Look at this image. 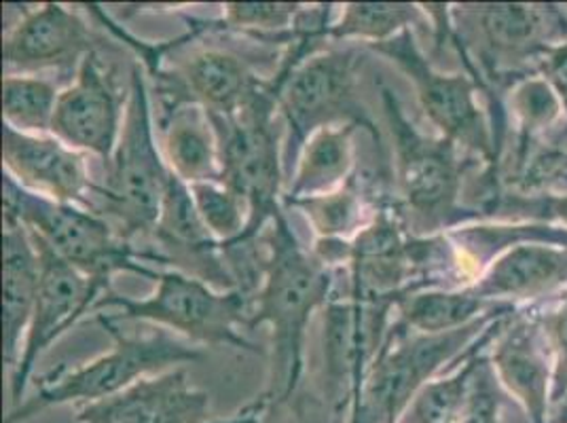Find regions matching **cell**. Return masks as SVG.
<instances>
[{
	"mask_svg": "<svg viewBox=\"0 0 567 423\" xmlns=\"http://www.w3.org/2000/svg\"><path fill=\"white\" fill-rule=\"evenodd\" d=\"M348 423H354V422H352V420H350V417H348Z\"/></svg>",
	"mask_w": 567,
	"mask_h": 423,
	"instance_id": "obj_36",
	"label": "cell"
},
{
	"mask_svg": "<svg viewBox=\"0 0 567 423\" xmlns=\"http://www.w3.org/2000/svg\"><path fill=\"white\" fill-rule=\"evenodd\" d=\"M548 423H567V396L561 402L550 406Z\"/></svg>",
	"mask_w": 567,
	"mask_h": 423,
	"instance_id": "obj_34",
	"label": "cell"
},
{
	"mask_svg": "<svg viewBox=\"0 0 567 423\" xmlns=\"http://www.w3.org/2000/svg\"><path fill=\"white\" fill-rule=\"evenodd\" d=\"M2 353L13 371L20 362L25 332L37 303L41 262L34 239L22 223L4 216L2 231Z\"/></svg>",
	"mask_w": 567,
	"mask_h": 423,
	"instance_id": "obj_19",
	"label": "cell"
},
{
	"mask_svg": "<svg viewBox=\"0 0 567 423\" xmlns=\"http://www.w3.org/2000/svg\"><path fill=\"white\" fill-rule=\"evenodd\" d=\"M511 109L519 121L525 151L527 142L561 117L564 104L544 76H525L511 92Z\"/></svg>",
	"mask_w": 567,
	"mask_h": 423,
	"instance_id": "obj_31",
	"label": "cell"
},
{
	"mask_svg": "<svg viewBox=\"0 0 567 423\" xmlns=\"http://www.w3.org/2000/svg\"><path fill=\"white\" fill-rule=\"evenodd\" d=\"M286 210H299L308 218L316 239L352 241L373 218L378 206L358 176L331 193L284 202Z\"/></svg>",
	"mask_w": 567,
	"mask_h": 423,
	"instance_id": "obj_26",
	"label": "cell"
},
{
	"mask_svg": "<svg viewBox=\"0 0 567 423\" xmlns=\"http://www.w3.org/2000/svg\"><path fill=\"white\" fill-rule=\"evenodd\" d=\"M259 400L225 422H210V394L190 385L183 367L144 376L117 396L76 406L79 423H260Z\"/></svg>",
	"mask_w": 567,
	"mask_h": 423,
	"instance_id": "obj_14",
	"label": "cell"
},
{
	"mask_svg": "<svg viewBox=\"0 0 567 423\" xmlns=\"http://www.w3.org/2000/svg\"><path fill=\"white\" fill-rule=\"evenodd\" d=\"M508 311H494L473 324L450 332H415L394 318L385 339L354 392L350 420L354 423H399L406 404L430 379L464 358L476 339Z\"/></svg>",
	"mask_w": 567,
	"mask_h": 423,
	"instance_id": "obj_7",
	"label": "cell"
},
{
	"mask_svg": "<svg viewBox=\"0 0 567 423\" xmlns=\"http://www.w3.org/2000/svg\"><path fill=\"white\" fill-rule=\"evenodd\" d=\"M278 95L280 87L271 76L267 90L241 115H210L220 146L223 185L244 197L250 210L246 234L234 244L262 236L274 218L286 210L284 125L278 121Z\"/></svg>",
	"mask_w": 567,
	"mask_h": 423,
	"instance_id": "obj_8",
	"label": "cell"
},
{
	"mask_svg": "<svg viewBox=\"0 0 567 423\" xmlns=\"http://www.w3.org/2000/svg\"><path fill=\"white\" fill-rule=\"evenodd\" d=\"M306 4L299 2H227L223 4V16L216 22H193L190 32H236L250 37L259 43L288 48L290 34L299 22Z\"/></svg>",
	"mask_w": 567,
	"mask_h": 423,
	"instance_id": "obj_28",
	"label": "cell"
},
{
	"mask_svg": "<svg viewBox=\"0 0 567 423\" xmlns=\"http://www.w3.org/2000/svg\"><path fill=\"white\" fill-rule=\"evenodd\" d=\"M97 324L113 339V350L90 362L69 367L60 364L37 381V392L9 411L4 423H24L39 413L64 404H92L117 396L144 376L159 375L178 369V364L202 362L206 352L164 329L144 334H127L104 313L95 316Z\"/></svg>",
	"mask_w": 567,
	"mask_h": 423,
	"instance_id": "obj_3",
	"label": "cell"
},
{
	"mask_svg": "<svg viewBox=\"0 0 567 423\" xmlns=\"http://www.w3.org/2000/svg\"><path fill=\"white\" fill-rule=\"evenodd\" d=\"M538 69L555 90V94L559 95L567 113V41L546 49V53L538 62Z\"/></svg>",
	"mask_w": 567,
	"mask_h": 423,
	"instance_id": "obj_33",
	"label": "cell"
},
{
	"mask_svg": "<svg viewBox=\"0 0 567 423\" xmlns=\"http://www.w3.org/2000/svg\"><path fill=\"white\" fill-rule=\"evenodd\" d=\"M494 311L513 313V303H492L478 299L468 288H430L402 299L394 318L409 330L436 334L468 327Z\"/></svg>",
	"mask_w": 567,
	"mask_h": 423,
	"instance_id": "obj_25",
	"label": "cell"
},
{
	"mask_svg": "<svg viewBox=\"0 0 567 423\" xmlns=\"http://www.w3.org/2000/svg\"><path fill=\"white\" fill-rule=\"evenodd\" d=\"M262 239L267 246L265 271L250 299L246 330L269 327L271 332L269 381L257 400L265 409H276L290 402L301 385L311 316L331 303L343 269L327 267L301 244L286 210L274 218Z\"/></svg>",
	"mask_w": 567,
	"mask_h": 423,
	"instance_id": "obj_1",
	"label": "cell"
},
{
	"mask_svg": "<svg viewBox=\"0 0 567 423\" xmlns=\"http://www.w3.org/2000/svg\"><path fill=\"white\" fill-rule=\"evenodd\" d=\"M2 176L4 216L22 223L74 269L106 282H113L117 274H136L157 282L159 271L142 262L138 248L109 218L85 206L51 202L20 187L11 176Z\"/></svg>",
	"mask_w": 567,
	"mask_h": 423,
	"instance_id": "obj_9",
	"label": "cell"
},
{
	"mask_svg": "<svg viewBox=\"0 0 567 423\" xmlns=\"http://www.w3.org/2000/svg\"><path fill=\"white\" fill-rule=\"evenodd\" d=\"M127 100L130 87H121L113 66L94 51L60 92L51 134L106 165L117 148Z\"/></svg>",
	"mask_w": 567,
	"mask_h": 423,
	"instance_id": "obj_12",
	"label": "cell"
},
{
	"mask_svg": "<svg viewBox=\"0 0 567 423\" xmlns=\"http://www.w3.org/2000/svg\"><path fill=\"white\" fill-rule=\"evenodd\" d=\"M32 239L41 262V280L22 355L18 367L11 371V409L22 404L34 367L49 348L85 316L94 313L97 301L113 290V282L97 280L74 269L66 260L60 259L45 241L37 236Z\"/></svg>",
	"mask_w": 567,
	"mask_h": 423,
	"instance_id": "obj_11",
	"label": "cell"
},
{
	"mask_svg": "<svg viewBox=\"0 0 567 423\" xmlns=\"http://www.w3.org/2000/svg\"><path fill=\"white\" fill-rule=\"evenodd\" d=\"M546 339L538 322L517 320L497 332L492 369L502 385L519 400L532 423H548L553 375L546 358Z\"/></svg>",
	"mask_w": 567,
	"mask_h": 423,
	"instance_id": "obj_18",
	"label": "cell"
},
{
	"mask_svg": "<svg viewBox=\"0 0 567 423\" xmlns=\"http://www.w3.org/2000/svg\"><path fill=\"white\" fill-rule=\"evenodd\" d=\"M358 64L354 48L320 49L309 53L301 45L286 49L278 71V113L284 125L286 185L297 155L309 136L322 127L341 123L375 125L358 95Z\"/></svg>",
	"mask_w": 567,
	"mask_h": 423,
	"instance_id": "obj_6",
	"label": "cell"
},
{
	"mask_svg": "<svg viewBox=\"0 0 567 423\" xmlns=\"http://www.w3.org/2000/svg\"><path fill=\"white\" fill-rule=\"evenodd\" d=\"M60 92L55 83L39 74H4L2 81V121L7 127L45 136L53 130Z\"/></svg>",
	"mask_w": 567,
	"mask_h": 423,
	"instance_id": "obj_29",
	"label": "cell"
},
{
	"mask_svg": "<svg viewBox=\"0 0 567 423\" xmlns=\"http://www.w3.org/2000/svg\"><path fill=\"white\" fill-rule=\"evenodd\" d=\"M567 283V250L544 241H523L504 250L468 290L492 303L534 299Z\"/></svg>",
	"mask_w": 567,
	"mask_h": 423,
	"instance_id": "obj_21",
	"label": "cell"
},
{
	"mask_svg": "<svg viewBox=\"0 0 567 423\" xmlns=\"http://www.w3.org/2000/svg\"><path fill=\"white\" fill-rule=\"evenodd\" d=\"M155 283V292L144 299L123 297L109 290L97 301L95 316L104 309H117V313L104 316L117 324H155L197 348H234L239 352L265 355V350L244 334L250 299L241 292L216 290L210 283L174 269H162Z\"/></svg>",
	"mask_w": 567,
	"mask_h": 423,
	"instance_id": "obj_5",
	"label": "cell"
},
{
	"mask_svg": "<svg viewBox=\"0 0 567 423\" xmlns=\"http://www.w3.org/2000/svg\"><path fill=\"white\" fill-rule=\"evenodd\" d=\"M364 130L373 132L378 127L362 123H341L313 132L297 155L284 202L331 193L348 185L360 164L355 136Z\"/></svg>",
	"mask_w": 567,
	"mask_h": 423,
	"instance_id": "obj_22",
	"label": "cell"
},
{
	"mask_svg": "<svg viewBox=\"0 0 567 423\" xmlns=\"http://www.w3.org/2000/svg\"><path fill=\"white\" fill-rule=\"evenodd\" d=\"M504 324L499 318L485 330L468 352L464 353L462 364L445 376H434L406 404L399 423H464L468 413V402L473 392V379L481 350L492 343Z\"/></svg>",
	"mask_w": 567,
	"mask_h": 423,
	"instance_id": "obj_24",
	"label": "cell"
},
{
	"mask_svg": "<svg viewBox=\"0 0 567 423\" xmlns=\"http://www.w3.org/2000/svg\"><path fill=\"white\" fill-rule=\"evenodd\" d=\"M94 51L97 37L76 11L60 2H43L24 11V18L7 32L2 60L7 74L58 71L74 76Z\"/></svg>",
	"mask_w": 567,
	"mask_h": 423,
	"instance_id": "obj_15",
	"label": "cell"
},
{
	"mask_svg": "<svg viewBox=\"0 0 567 423\" xmlns=\"http://www.w3.org/2000/svg\"><path fill=\"white\" fill-rule=\"evenodd\" d=\"M430 25L422 4L413 2H348L341 18L327 28V41L385 43L404 30Z\"/></svg>",
	"mask_w": 567,
	"mask_h": 423,
	"instance_id": "obj_27",
	"label": "cell"
},
{
	"mask_svg": "<svg viewBox=\"0 0 567 423\" xmlns=\"http://www.w3.org/2000/svg\"><path fill=\"white\" fill-rule=\"evenodd\" d=\"M546 345L553 352V390L550 406L567 396V292L559 306L540 318Z\"/></svg>",
	"mask_w": 567,
	"mask_h": 423,
	"instance_id": "obj_32",
	"label": "cell"
},
{
	"mask_svg": "<svg viewBox=\"0 0 567 423\" xmlns=\"http://www.w3.org/2000/svg\"><path fill=\"white\" fill-rule=\"evenodd\" d=\"M2 174L34 195L92 210L97 183L90 176L87 155L53 134L30 136L4 125Z\"/></svg>",
	"mask_w": 567,
	"mask_h": 423,
	"instance_id": "obj_16",
	"label": "cell"
},
{
	"mask_svg": "<svg viewBox=\"0 0 567 423\" xmlns=\"http://www.w3.org/2000/svg\"><path fill=\"white\" fill-rule=\"evenodd\" d=\"M451 20L462 22L460 28L471 30L483 43L478 55L494 79L502 64L540 62L559 25H564L553 7L527 4H462L451 9Z\"/></svg>",
	"mask_w": 567,
	"mask_h": 423,
	"instance_id": "obj_17",
	"label": "cell"
},
{
	"mask_svg": "<svg viewBox=\"0 0 567 423\" xmlns=\"http://www.w3.org/2000/svg\"><path fill=\"white\" fill-rule=\"evenodd\" d=\"M379 97L394 146V190L409 231L439 236L473 218L462 206L473 159L447 138L424 134L385 81H379Z\"/></svg>",
	"mask_w": 567,
	"mask_h": 423,
	"instance_id": "obj_2",
	"label": "cell"
},
{
	"mask_svg": "<svg viewBox=\"0 0 567 423\" xmlns=\"http://www.w3.org/2000/svg\"><path fill=\"white\" fill-rule=\"evenodd\" d=\"M162 153L169 172L187 185L223 183L220 146L213 118L195 102L157 115Z\"/></svg>",
	"mask_w": 567,
	"mask_h": 423,
	"instance_id": "obj_23",
	"label": "cell"
},
{
	"mask_svg": "<svg viewBox=\"0 0 567 423\" xmlns=\"http://www.w3.org/2000/svg\"><path fill=\"white\" fill-rule=\"evenodd\" d=\"M379 55L392 60L415 87L420 109L439 136L457 144L468 157L496 165L497 141L494 127L481 109L478 72L436 71L417 45L415 30H404L399 37L369 45Z\"/></svg>",
	"mask_w": 567,
	"mask_h": 423,
	"instance_id": "obj_10",
	"label": "cell"
},
{
	"mask_svg": "<svg viewBox=\"0 0 567 423\" xmlns=\"http://www.w3.org/2000/svg\"><path fill=\"white\" fill-rule=\"evenodd\" d=\"M169 174L159 144L148 79L141 62H134L117 148L106 164L104 185H95L92 210L109 218L134 246L136 239L146 241L159 220Z\"/></svg>",
	"mask_w": 567,
	"mask_h": 423,
	"instance_id": "obj_4",
	"label": "cell"
},
{
	"mask_svg": "<svg viewBox=\"0 0 567 423\" xmlns=\"http://www.w3.org/2000/svg\"><path fill=\"white\" fill-rule=\"evenodd\" d=\"M189 188L204 225L220 244H234L246 234L250 210L234 188L223 183H197Z\"/></svg>",
	"mask_w": 567,
	"mask_h": 423,
	"instance_id": "obj_30",
	"label": "cell"
},
{
	"mask_svg": "<svg viewBox=\"0 0 567 423\" xmlns=\"http://www.w3.org/2000/svg\"><path fill=\"white\" fill-rule=\"evenodd\" d=\"M174 72L190 102L213 117L241 115L269 85L241 58L220 49L197 51Z\"/></svg>",
	"mask_w": 567,
	"mask_h": 423,
	"instance_id": "obj_20",
	"label": "cell"
},
{
	"mask_svg": "<svg viewBox=\"0 0 567 423\" xmlns=\"http://www.w3.org/2000/svg\"><path fill=\"white\" fill-rule=\"evenodd\" d=\"M331 423H341V420H332Z\"/></svg>",
	"mask_w": 567,
	"mask_h": 423,
	"instance_id": "obj_35",
	"label": "cell"
},
{
	"mask_svg": "<svg viewBox=\"0 0 567 423\" xmlns=\"http://www.w3.org/2000/svg\"><path fill=\"white\" fill-rule=\"evenodd\" d=\"M142 262L159 265L210 283L216 290H237L223 244L204 225L187 183L169 174L159 220L138 248Z\"/></svg>",
	"mask_w": 567,
	"mask_h": 423,
	"instance_id": "obj_13",
	"label": "cell"
}]
</instances>
